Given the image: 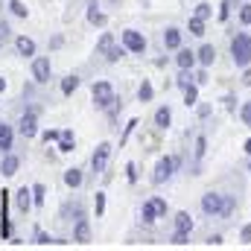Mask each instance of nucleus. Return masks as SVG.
<instances>
[{
  "label": "nucleus",
  "instance_id": "nucleus-2",
  "mask_svg": "<svg viewBox=\"0 0 251 251\" xmlns=\"http://www.w3.org/2000/svg\"><path fill=\"white\" fill-rule=\"evenodd\" d=\"M231 56H234V64H237V67H249L251 64V35L240 32V35L231 41Z\"/></svg>",
  "mask_w": 251,
  "mask_h": 251
},
{
  "label": "nucleus",
  "instance_id": "nucleus-33",
  "mask_svg": "<svg viewBox=\"0 0 251 251\" xmlns=\"http://www.w3.org/2000/svg\"><path fill=\"white\" fill-rule=\"evenodd\" d=\"M59 137H62V131L59 128H47V131H41V140L50 146V143H59Z\"/></svg>",
  "mask_w": 251,
  "mask_h": 251
},
{
  "label": "nucleus",
  "instance_id": "nucleus-36",
  "mask_svg": "<svg viewBox=\"0 0 251 251\" xmlns=\"http://www.w3.org/2000/svg\"><path fill=\"white\" fill-rule=\"evenodd\" d=\"M196 15H199L201 21H207V18L213 15V6H210V3H199V6H196Z\"/></svg>",
  "mask_w": 251,
  "mask_h": 251
},
{
  "label": "nucleus",
  "instance_id": "nucleus-4",
  "mask_svg": "<svg viewBox=\"0 0 251 251\" xmlns=\"http://www.w3.org/2000/svg\"><path fill=\"white\" fill-rule=\"evenodd\" d=\"M176 167H178V158H161L158 164H155V173H152V181L155 184H164V181H170L173 178V173H176Z\"/></svg>",
  "mask_w": 251,
  "mask_h": 251
},
{
  "label": "nucleus",
  "instance_id": "nucleus-17",
  "mask_svg": "<svg viewBox=\"0 0 251 251\" xmlns=\"http://www.w3.org/2000/svg\"><path fill=\"white\" fill-rule=\"evenodd\" d=\"M64 184L70 190H79L85 184V176H82V170L79 167H70V170H64Z\"/></svg>",
  "mask_w": 251,
  "mask_h": 251
},
{
  "label": "nucleus",
  "instance_id": "nucleus-19",
  "mask_svg": "<svg viewBox=\"0 0 251 251\" xmlns=\"http://www.w3.org/2000/svg\"><path fill=\"white\" fill-rule=\"evenodd\" d=\"M85 15H88V21H91L94 26H105V15L100 12L97 0H91V3H88V12H85Z\"/></svg>",
  "mask_w": 251,
  "mask_h": 251
},
{
  "label": "nucleus",
  "instance_id": "nucleus-53",
  "mask_svg": "<svg viewBox=\"0 0 251 251\" xmlns=\"http://www.w3.org/2000/svg\"><path fill=\"white\" fill-rule=\"evenodd\" d=\"M243 85H251V70H246V76H243Z\"/></svg>",
  "mask_w": 251,
  "mask_h": 251
},
{
  "label": "nucleus",
  "instance_id": "nucleus-23",
  "mask_svg": "<svg viewBox=\"0 0 251 251\" xmlns=\"http://www.w3.org/2000/svg\"><path fill=\"white\" fill-rule=\"evenodd\" d=\"M176 231H184V234H190V231H193V216H190L187 210L176 213Z\"/></svg>",
  "mask_w": 251,
  "mask_h": 251
},
{
  "label": "nucleus",
  "instance_id": "nucleus-47",
  "mask_svg": "<svg viewBox=\"0 0 251 251\" xmlns=\"http://www.w3.org/2000/svg\"><path fill=\"white\" fill-rule=\"evenodd\" d=\"M228 15H231V3H222V9H219V21H228Z\"/></svg>",
  "mask_w": 251,
  "mask_h": 251
},
{
  "label": "nucleus",
  "instance_id": "nucleus-42",
  "mask_svg": "<svg viewBox=\"0 0 251 251\" xmlns=\"http://www.w3.org/2000/svg\"><path fill=\"white\" fill-rule=\"evenodd\" d=\"M240 117H243V123L251 128V102H243V108H240Z\"/></svg>",
  "mask_w": 251,
  "mask_h": 251
},
{
  "label": "nucleus",
  "instance_id": "nucleus-51",
  "mask_svg": "<svg viewBox=\"0 0 251 251\" xmlns=\"http://www.w3.org/2000/svg\"><path fill=\"white\" fill-rule=\"evenodd\" d=\"M204 82H207V73H204V70H199V73H196V85H204Z\"/></svg>",
  "mask_w": 251,
  "mask_h": 251
},
{
  "label": "nucleus",
  "instance_id": "nucleus-3",
  "mask_svg": "<svg viewBox=\"0 0 251 251\" xmlns=\"http://www.w3.org/2000/svg\"><path fill=\"white\" fill-rule=\"evenodd\" d=\"M29 70H32V82L35 85H47L50 82V73H53V64L47 56H35L32 64H29Z\"/></svg>",
  "mask_w": 251,
  "mask_h": 251
},
{
  "label": "nucleus",
  "instance_id": "nucleus-6",
  "mask_svg": "<svg viewBox=\"0 0 251 251\" xmlns=\"http://www.w3.org/2000/svg\"><path fill=\"white\" fill-rule=\"evenodd\" d=\"M123 44L128 53H146V35L137 32V29H123Z\"/></svg>",
  "mask_w": 251,
  "mask_h": 251
},
{
  "label": "nucleus",
  "instance_id": "nucleus-34",
  "mask_svg": "<svg viewBox=\"0 0 251 251\" xmlns=\"http://www.w3.org/2000/svg\"><path fill=\"white\" fill-rule=\"evenodd\" d=\"M64 216H76V219H82L85 216V210H82V204L76 201V204H64V210H62Z\"/></svg>",
  "mask_w": 251,
  "mask_h": 251
},
{
  "label": "nucleus",
  "instance_id": "nucleus-31",
  "mask_svg": "<svg viewBox=\"0 0 251 251\" xmlns=\"http://www.w3.org/2000/svg\"><path fill=\"white\" fill-rule=\"evenodd\" d=\"M196 102H199V88H196V85H187V88H184V105H196Z\"/></svg>",
  "mask_w": 251,
  "mask_h": 251
},
{
  "label": "nucleus",
  "instance_id": "nucleus-10",
  "mask_svg": "<svg viewBox=\"0 0 251 251\" xmlns=\"http://www.w3.org/2000/svg\"><path fill=\"white\" fill-rule=\"evenodd\" d=\"M18 170H21V158L15 152H3V158H0V176L12 178V176H18Z\"/></svg>",
  "mask_w": 251,
  "mask_h": 251
},
{
  "label": "nucleus",
  "instance_id": "nucleus-48",
  "mask_svg": "<svg viewBox=\"0 0 251 251\" xmlns=\"http://www.w3.org/2000/svg\"><path fill=\"white\" fill-rule=\"evenodd\" d=\"M231 210H234V199H231V196H225V207H222V216H228Z\"/></svg>",
  "mask_w": 251,
  "mask_h": 251
},
{
  "label": "nucleus",
  "instance_id": "nucleus-9",
  "mask_svg": "<svg viewBox=\"0 0 251 251\" xmlns=\"http://www.w3.org/2000/svg\"><path fill=\"white\" fill-rule=\"evenodd\" d=\"M108 158H111V143H100V146L94 149V155H91V170H94V173H105Z\"/></svg>",
  "mask_w": 251,
  "mask_h": 251
},
{
  "label": "nucleus",
  "instance_id": "nucleus-41",
  "mask_svg": "<svg viewBox=\"0 0 251 251\" xmlns=\"http://www.w3.org/2000/svg\"><path fill=\"white\" fill-rule=\"evenodd\" d=\"M149 201L155 204V210H158V219H161V216H167V201H164V199H158V196H155V199H149Z\"/></svg>",
  "mask_w": 251,
  "mask_h": 251
},
{
  "label": "nucleus",
  "instance_id": "nucleus-25",
  "mask_svg": "<svg viewBox=\"0 0 251 251\" xmlns=\"http://www.w3.org/2000/svg\"><path fill=\"white\" fill-rule=\"evenodd\" d=\"M170 123H173V111H170L167 105H161V108L155 111V126H158V128H167Z\"/></svg>",
  "mask_w": 251,
  "mask_h": 251
},
{
  "label": "nucleus",
  "instance_id": "nucleus-55",
  "mask_svg": "<svg viewBox=\"0 0 251 251\" xmlns=\"http://www.w3.org/2000/svg\"><path fill=\"white\" fill-rule=\"evenodd\" d=\"M246 152H249V155H251V137H249V140H246Z\"/></svg>",
  "mask_w": 251,
  "mask_h": 251
},
{
  "label": "nucleus",
  "instance_id": "nucleus-29",
  "mask_svg": "<svg viewBox=\"0 0 251 251\" xmlns=\"http://www.w3.org/2000/svg\"><path fill=\"white\" fill-rule=\"evenodd\" d=\"M187 29H190V35H204V21H201L199 15H193L190 24H187Z\"/></svg>",
  "mask_w": 251,
  "mask_h": 251
},
{
  "label": "nucleus",
  "instance_id": "nucleus-13",
  "mask_svg": "<svg viewBox=\"0 0 251 251\" xmlns=\"http://www.w3.org/2000/svg\"><path fill=\"white\" fill-rule=\"evenodd\" d=\"M15 149V126L0 120V152H12Z\"/></svg>",
  "mask_w": 251,
  "mask_h": 251
},
{
  "label": "nucleus",
  "instance_id": "nucleus-32",
  "mask_svg": "<svg viewBox=\"0 0 251 251\" xmlns=\"http://www.w3.org/2000/svg\"><path fill=\"white\" fill-rule=\"evenodd\" d=\"M111 44H114V35H111V32H102V38L97 41V53H102V56H105V50H108Z\"/></svg>",
  "mask_w": 251,
  "mask_h": 251
},
{
  "label": "nucleus",
  "instance_id": "nucleus-46",
  "mask_svg": "<svg viewBox=\"0 0 251 251\" xmlns=\"http://www.w3.org/2000/svg\"><path fill=\"white\" fill-rule=\"evenodd\" d=\"M222 102H225V108H228V111H234V108H237V97H234V94H228Z\"/></svg>",
  "mask_w": 251,
  "mask_h": 251
},
{
  "label": "nucleus",
  "instance_id": "nucleus-45",
  "mask_svg": "<svg viewBox=\"0 0 251 251\" xmlns=\"http://www.w3.org/2000/svg\"><path fill=\"white\" fill-rule=\"evenodd\" d=\"M176 85H178V88H187V85H190V73H187V70H181V76L176 79Z\"/></svg>",
  "mask_w": 251,
  "mask_h": 251
},
{
  "label": "nucleus",
  "instance_id": "nucleus-27",
  "mask_svg": "<svg viewBox=\"0 0 251 251\" xmlns=\"http://www.w3.org/2000/svg\"><path fill=\"white\" fill-rule=\"evenodd\" d=\"M32 201H35V207H41L47 201V187L44 184H32Z\"/></svg>",
  "mask_w": 251,
  "mask_h": 251
},
{
  "label": "nucleus",
  "instance_id": "nucleus-18",
  "mask_svg": "<svg viewBox=\"0 0 251 251\" xmlns=\"http://www.w3.org/2000/svg\"><path fill=\"white\" fill-rule=\"evenodd\" d=\"M196 56H199V64H204V67H210V64L216 62V47H213V44H201Z\"/></svg>",
  "mask_w": 251,
  "mask_h": 251
},
{
  "label": "nucleus",
  "instance_id": "nucleus-26",
  "mask_svg": "<svg viewBox=\"0 0 251 251\" xmlns=\"http://www.w3.org/2000/svg\"><path fill=\"white\" fill-rule=\"evenodd\" d=\"M152 97H155V88L143 79V82H140V88H137V100H140V102H152Z\"/></svg>",
  "mask_w": 251,
  "mask_h": 251
},
{
  "label": "nucleus",
  "instance_id": "nucleus-39",
  "mask_svg": "<svg viewBox=\"0 0 251 251\" xmlns=\"http://www.w3.org/2000/svg\"><path fill=\"white\" fill-rule=\"evenodd\" d=\"M12 38V26H9V21H0V44H6Z\"/></svg>",
  "mask_w": 251,
  "mask_h": 251
},
{
  "label": "nucleus",
  "instance_id": "nucleus-43",
  "mask_svg": "<svg viewBox=\"0 0 251 251\" xmlns=\"http://www.w3.org/2000/svg\"><path fill=\"white\" fill-rule=\"evenodd\" d=\"M240 21L249 26L251 24V3H246V6H240Z\"/></svg>",
  "mask_w": 251,
  "mask_h": 251
},
{
  "label": "nucleus",
  "instance_id": "nucleus-20",
  "mask_svg": "<svg viewBox=\"0 0 251 251\" xmlns=\"http://www.w3.org/2000/svg\"><path fill=\"white\" fill-rule=\"evenodd\" d=\"M73 146H76V137H73V128H64V131H62V137H59V146H56V149L67 155V152H73Z\"/></svg>",
  "mask_w": 251,
  "mask_h": 251
},
{
  "label": "nucleus",
  "instance_id": "nucleus-1",
  "mask_svg": "<svg viewBox=\"0 0 251 251\" xmlns=\"http://www.w3.org/2000/svg\"><path fill=\"white\" fill-rule=\"evenodd\" d=\"M91 94H94V105H97L100 111H111V108H114V102H117L111 82H94Z\"/></svg>",
  "mask_w": 251,
  "mask_h": 251
},
{
  "label": "nucleus",
  "instance_id": "nucleus-56",
  "mask_svg": "<svg viewBox=\"0 0 251 251\" xmlns=\"http://www.w3.org/2000/svg\"><path fill=\"white\" fill-rule=\"evenodd\" d=\"M249 173H251V164H249Z\"/></svg>",
  "mask_w": 251,
  "mask_h": 251
},
{
  "label": "nucleus",
  "instance_id": "nucleus-24",
  "mask_svg": "<svg viewBox=\"0 0 251 251\" xmlns=\"http://www.w3.org/2000/svg\"><path fill=\"white\" fill-rule=\"evenodd\" d=\"M79 82H82V79H79L76 73H70V76H64V79H62V94H64V97H70V94H76V88H79Z\"/></svg>",
  "mask_w": 251,
  "mask_h": 251
},
{
  "label": "nucleus",
  "instance_id": "nucleus-14",
  "mask_svg": "<svg viewBox=\"0 0 251 251\" xmlns=\"http://www.w3.org/2000/svg\"><path fill=\"white\" fill-rule=\"evenodd\" d=\"M15 50H18V56H24V59H35V41H32L29 35H18V38H15Z\"/></svg>",
  "mask_w": 251,
  "mask_h": 251
},
{
  "label": "nucleus",
  "instance_id": "nucleus-16",
  "mask_svg": "<svg viewBox=\"0 0 251 251\" xmlns=\"http://www.w3.org/2000/svg\"><path fill=\"white\" fill-rule=\"evenodd\" d=\"M199 62V56L193 53V50H184V47H178V56H176V64L181 67V70H193Z\"/></svg>",
  "mask_w": 251,
  "mask_h": 251
},
{
  "label": "nucleus",
  "instance_id": "nucleus-35",
  "mask_svg": "<svg viewBox=\"0 0 251 251\" xmlns=\"http://www.w3.org/2000/svg\"><path fill=\"white\" fill-rule=\"evenodd\" d=\"M35 243H38V246H56V240H53L47 231H41V228L35 231Z\"/></svg>",
  "mask_w": 251,
  "mask_h": 251
},
{
  "label": "nucleus",
  "instance_id": "nucleus-22",
  "mask_svg": "<svg viewBox=\"0 0 251 251\" xmlns=\"http://www.w3.org/2000/svg\"><path fill=\"white\" fill-rule=\"evenodd\" d=\"M140 219H143V225H152V222L158 219V210H155L152 201H143V204H140Z\"/></svg>",
  "mask_w": 251,
  "mask_h": 251
},
{
  "label": "nucleus",
  "instance_id": "nucleus-11",
  "mask_svg": "<svg viewBox=\"0 0 251 251\" xmlns=\"http://www.w3.org/2000/svg\"><path fill=\"white\" fill-rule=\"evenodd\" d=\"M15 204H18V210L26 216L32 207H35V201H32V187H21L15 193Z\"/></svg>",
  "mask_w": 251,
  "mask_h": 251
},
{
  "label": "nucleus",
  "instance_id": "nucleus-58",
  "mask_svg": "<svg viewBox=\"0 0 251 251\" xmlns=\"http://www.w3.org/2000/svg\"><path fill=\"white\" fill-rule=\"evenodd\" d=\"M0 47H3V44H0Z\"/></svg>",
  "mask_w": 251,
  "mask_h": 251
},
{
  "label": "nucleus",
  "instance_id": "nucleus-7",
  "mask_svg": "<svg viewBox=\"0 0 251 251\" xmlns=\"http://www.w3.org/2000/svg\"><path fill=\"white\" fill-rule=\"evenodd\" d=\"M222 207H225V196L222 193H204L201 196V210L207 216H222Z\"/></svg>",
  "mask_w": 251,
  "mask_h": 251
},
{
  "label": "nucleus",
  "instance_id": "nucleus-57",
  "mask_svg": "<svg viewBox=\"0 0 251 251\" xmlns=\"http://www.w3.org/2000/svg\"><path fill=\"white\" fill-rule=\"evenodd\" d=\"M111 3H117V0H111Z\"/></svg>",
  "mask_w": 251,
  "mask_h": 251
},
{
  "label": "nucleus",
  "instance_id": "nucleus-38",
  "mask_svg": "<svg viewBox=\"0 0 251 251\" xmlns=\"http://www.w3.org/2000/svg\"><path fill=\"white\" fill-rule=\"evenodd\" d=\"M126 178H128V184H134V181H137V164H134V161H128V164H126Z\"/></svg>",
  "mask_w": 251,
  "mask_h": 251
},
{
  "label": "nucleus",
  "instance_id": "nucleus-52",
  "mask_svg": "<svg viewBox=\"0 0 251 251\" xmlns=\"http://www.w3.org/2000/svg\"><path fill=\"white\" fill-rule=\"evenodd\" d=\"M64 44V38L62 35H56V38H53V41H50V47H53V50H59V47H62Z\"/></svg>",
  "mask_w": 251,
  "mask_h": 251
},
{
  "label": "nucleus",
  "instance_id": "nucleus-5",
  "mask_svg": "<svg viewBox=\"0 0 251 251\" xmlns=\"http://www.w3.org/2000/svg\"><path fill=\"white\" fill-rule=\"evenodd\" d=\"M18 131H21L26 140L38 134V108H26V111L21 114V120H18Z\"/></svg>",
  "mask_w": 251,
  "mask_h": 251
},
{
  "label": "nucleus",
  "instance_id": "nucleus-15",
  "mask_svg": "<svg viewBox=\"0 0 251 251\" xmlns=\"http://www.w3.org/2000/svg\"><path fill=\"white\" fill-rule=\"evenodd\" d=\"M164 47L167 50H178L181 47V29L178 26H167L164 29Z\"/></svg>",
  "mask_w": 251,
  "mask_h": 251
},
{
  "label": "nucleus",
  "instance_id": "nucleus-12",
  "mask_svg": "<svg viewBox=\"0 0 251 251\" xmlns=\"http://www.w3.org/2000/svg\"><path fill=\"white\" fill-rule=\"evenodd\" d=\"M73 243H79V246L91 243V222H88L85 216L76 219V225H73Z\"/></svg>",
  "mask_w": 251,
  "mask_h": 251
},
{
  "label": "nucleus",
  "instance_id": "nucleus-28",
  "mask_svg": "<svg viewBox=\"0 0 251 251\" xmlns=\"http://www.w3.org/2000/svg\"><path fill=\"white\" fill-rule=\"evenodd\" d=\"M94 213H97V216H105V193H102V190L94 193Z\"/></svg>",
  "mask_w": 251,
  "mask_h": 251
},
{
  "label": "nucleus",
  "instance_id": "nucleus-37",
  "mask_svg": "<svg viewBox=\"0 0 251 251\" xmlns=\"http://www.w3.org/2000/svg\"><path fill=\"white\" fill-rule=\"evenodd\" d=\"M204 152H207V137L199 134V137H196V158H204Z\"/></svg>",
  "mask_w": 251,
  "mask_h": 251
},
{
  "label": "nucleus",
  "instance_id": "nucleus-44",
  "mask_svg": "<svg viewBox=\"0 0 251 251\" xmlns=\"http://www.w3.org/2000/svg\"><path fill=\"white\" fill-rule=\"evenodd\" d=\"M134 126H137V120H128V126H126V131H123V137H120V143H126V140L131 137V131H134Z\"/></svg>",
  "mask_w": 251,
  "mask_h": 251
},
{
  "label": "nucleus",
  "instance_id": "nucleus-21",
  "mask_svg": "<svg viewBox=\"0 0 251 251\" xmlns=\"http://www.w3.org/2000/svg\"><path fill=\"white\" fill-rule=\"evenodd\" d=\"M126 53H128V50H126V44H111V47L105 50V62H108V64H117Z\"/></svg>",
  "mask_w": 251,
  "mask_h": 251
},
{
  "label": "nucleus",
  "instance_id": "nucleus-30",
  "mask_svg": "<svg viewBox=\"0 0 251 251\" xmlns=\"http://www.w3.org/2000/svg\"><path fill=\"white\" fill-rule=\"evenodd\" d=\"M9 12H12L15 18H26V15H29V9H26L21 0H9Z\"/></svg>",
  "mask_w": 251,
  "mask_h": 251
},
{
  "label": "nucleus",
  "instance_id": "nucleus-54",
  "mask_svg": "<svg viewBox=\"0 0 251 251\" xmlns=\"http://www.w3.org/2000/svg\"><path fill=\"white\" fill-rule=\"evenodd\" d=\"M3 91H6V79L0 76V94H3Z\"/></svg>",
  "mask_w": 251,
  "mask_h": 251
},
{
  "label": "nucleus",
  "instance_id": "nucleus-49",
  "mask_svg": "<svg viewBox=\"0 0 251 251\" xmlns=\"http://www.w3.org/2000/svg\"><path fill=\"white\" fill-rule=\"evenodd\" d=\"M207 246H222V237H219V234H210V237H207Z\"/></svg>",
  "mask_w": 251,
  "mask_h": 251
},
{
  "label": "nucleus",
  "instance_id": "nucleus-8",
  "mask_svg": "<svg viewBox=\"0 0 251 251\" xmlns=\"http://www.w3.org/2000/svg\"><path fill=\"white\" fill-rule=\"evenodd\" d=\"M0 240H12V219H9V193H0Z\"/></svg>",
  "mask_w": 251,
  "mask_h": 251
},
{
  "label": "nucleus",
  "instance_id": "nucleus-40",
  "mask_svg": "<svg viewBox=\"0 0 251 251\" xmlns=\"http://www.w3.org/2000/svg\"><path fill=\"white\" fill-rule=\"evenodd\" d=\"M187 240H190V234H184V231H176V234L170 237L173 246H187Z\"/></svg>",
  "mask_w": 251,
  "mask_h": 251
},
{
  "label": "nucleus",
  "instance_id": "nucleus-50",
  "mask_svg": "<svg viewBox=\"0 0 251 251\" xmlns=\"http://www.w3.org/2000/svg\"><path fill=\"white\" fill-rule=\"evenodd\" d=\"M240 237H243V243H251V225H246V228L240 231Z\"/></svg>",
  "mask_w": 251,
  "mask_h": 251
}]
</instances>
